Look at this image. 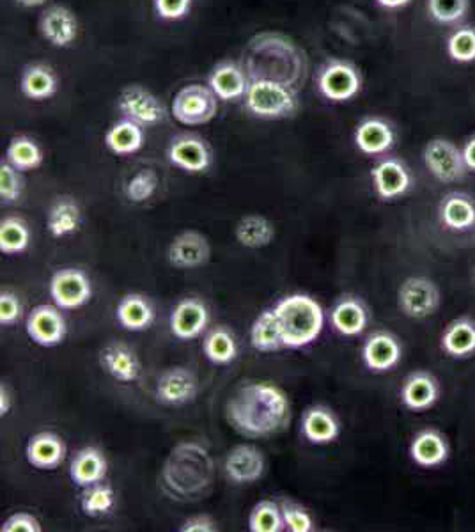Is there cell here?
I'll use <instances>...</instances> for the list:
<instances>
[{
	"mask_svg": "<svg viewBox=\"0 0 475 532\" xmlns=\"http://www.w3.org/2000/svg\"><path fill=\"white\" fill-rule=\"evenodd\" d=\"M227 423L247 439H266L286 430L291 423L289 399L268 382L242 385L227 401Z\"/></svg>",
	"mask_w": 475,
	"mask_h": 532,
	"instance_id": "obj_1",
	"label": "cell"
},
{
	"mask_svg": "<svg viewBox=\"0 0 475 532\" xmlns=\"http://www.w3.org/2000/svg\"><path fill=\"white\" fill-rule=\"evenodd\" d=\"M242 68L250 82L270 80L282 86L304 82L307 61L300 48L281 34H259L243 50Z\"/></svg>",
	"mask_w": 475,
	"mask_h": 532,
	"instance_id": "obj_2",
	"label": "cell"
},
{
	"mask_svg": "<svg viewBox=\"0 0 475 532\" xmlns=\"http://www.w3.org/2000/svg\"><path fill=\"white\" fill-rule=\"evenodd\" d=\"M162 479L172 495L199 499L213 486L215 463L206 447L197 442H181L167 456Z\"/></svg>",
	"mask_w": 475,
	"mask_h": 532,
	"instance_id": "obj_3",
	"label": "cell"
},
{
	"mask_svg": "<svg viewBox=\"0 0 475 532\" xmlns=\"http://www.w3.org/2000/svg\"><path fill=\"white\" fill-rule=\"evenodd\" d=\"M273 313L281 329L284 348L298 350L312 345L325 327V313L320 304L302 293L282 298Z\"/></svg>",
	"mask_w": 475,
	"mask_h": 532,
	"instance_id": "obj_4",
	"label": "cell"
},
{
	"mask_svg": "<svg viewBox=\"0 0 475 532\" xmlns=\"http://www.w3.org/2000/svg\"><path fill=\"white\" fill-rule=\"evenodd\" d=\"M245 103L249 112L261 119L291 118L298 109L295 91L270 80L250 82Z\"/></svg>",
	"mask_w": 475,
	"mask_h": 532,
	"instance_id": "obj_5",
	"label": "cell"
},
{
	"mask_svg": "<svg viewBox=\"0 0 475 532\" xmlns=\"http://www.w3.org/2000/svg\"><path fill=\"white\" fill-rule=\"evenodd\" d=\"M442 306V290L437 282L424 275H413L398 290V307L410 320H426Z\"/></svg>",
	"mask_w": 475,
	"mask_h": 532,
	"instance_id": "obj_6",
	"label": "cell"
},
{
	"mask_svg": "<svg viewBox=\"0 0 475 532\" xmlns=\"http://www.w3.org/2000/svg\"><path fill=\"white\" fill-rule=\"evenodd\" d=\"M217 98L219 96L211 91V87L190 84L180 89L174 96L172 116L178 119L181 125H206L219 112Z\"/></svg>",
	"mask_w": 475,
	"mask_h": 532,
	"instance_id": "obj_7",
	"label": "cell"
},
{
	"mask_svg": "<svg viewBox=\"0 0 475 532\" xmlns=\"http://www.w3.org/2000/svg\"><path fill=\"white\" fill-rule=\"evenodd\" d=\"M424 165L435 180L440 183H458L465 180L468 173L467 162L463 157V149L444 137L431 139L422 153Z\"/></svg>",
	"mask_w": 475,
	"mask_h": 532,
	"instance_id": "obj_8",
	"label": "cell"
},
{
	"mask_svg": "<svg viewBox=\"0 0 475 532\" xmlns=\"http://www.w3.org/2000/svg\"><path fill=\"white\" fill-rule=\"evenodd\" d=\"M442 384L437 376L426 369H417L406 376L399 389L403 407L415 414L428 412L442 399Z\"/></svg>",
	"mask_w": 475,
	"mask_h": 532,
	"instance_id": "obj_9",
	"label": "cell"
},
{
	"mask_svg": "<svg viewBox=\"0 0 475 532\" xmlns=\"http://www.w3.org/2000/svg\"><path fill=\"white\" fill-rule=\"evenodd\" d=\"M362 360L371 373L382 375L394 371L403 360V343L389 330H378L362 346Z\"/></svg>",
	"mask_w": 475,
	"mask_h": 532,
	"instance_id": "obj_10",
	"label": "cell"
},
{
	"mask_svg": "<svg viewBox=\"0 0 475 532\" xmlns=\"http://www.w3.org/2000/svg\"><path fill=\"white\" fill-rule=\"evenodd\" d=\"M320 93L330 102L343 103L360 93L362 79L353 64L330 61L318 77Z\"/></svg>",
	"mask_w": 475,
	"mask_h": 532,
	"instance_id": "obj_11",
	"label": "cell"
},
{
	"mask_svg": "<svg viewBox=\"0 0 475 532\" xmlns=\"http://www.w3.org/2000/svg\"><path fill=\"white\" fill-rule=\"evenodd\" d=\"M408 454L421 469H440L451 458V444L444 431L429 426L413 435Z\"/></svg>",
	"mask_w": 475,
	"mask_h": 532,
	"instance_id": "obj_12",
	"label": "cell"
},
{
	"mask_svg": "<svg viewBox=\"0 0 475 532\" xmlns=\"http://www.w3.org/2000/svg\"><path fill=\"white\" fill-rule=\"evenodd\" d=\"M117 107L126 119L141 126L158 125L164 121V103L142 86H128L119 94Z\"/></svg>",
	"mask_w": 475,
	"mask_h": 532,
	"instance_id": "obj_13",
	"label": "cell"
},
{
	"mask_svg": "<svg viewBox=\"0 0 475 532\" xmlns=\"http://www.w3.org/2000/svg\"><path fill=\"white\" fill-rule=\"evenodd\" d=\"M374 192L382 201H396L406 196L413 185L412 173L399 158L387 157L371 169Z\"/></svg>",
	"mask_w": 475,
	"mask_h": 532,
	"instance_id": "obj_14",
	"label": "cell"
},
{
	"mask_svg": "<svg viewBox=\"0 0 475 532\" xmlns=\"http://www.w3.org/2000/svg\"><path fill=\"white\" fill-rule=\"evenodd\" d=\"M50 295L59 309H78L86 306L93 295L91 282L77 268H64L55 272L50 281Z\"/></svg>",
	"mask_w": 475,
	"mask_h": 532,
	"instance_id": "obj_15",
	"label": "cell"
},
{
	"mask_svg": "<svg viewBox=\"0 0 475 532\" xmlns=\"http://www.w3.org/2000/svg\"><path fill=\"white\" fill-rule=\"evenodd\" d=\"M27 334L39 346L52 348L61 345L66 337V321L59 307L43 306L34 307L27 316Z\"/></svg>",
	"mask_w": 475,
	"mask_h": 532,
	"instance_id": "obj_16",
	"label": "cell"
},
{
	"mask_svg": "<svg viewBox=\"0 0 475 532\" xmlns=\"http://www.w3.org/2000/svg\"><path fill=\"white\" fill-rule=\"evenodd\" d=\"M199 385L194 373L187 368H171L164 371L156 382V398L164 405L181 407L197 398Z\"/></svg>",
	"mask_w": 475,
	"mask_h": 532,
	"instance_id": "obj_17",
	"label": "cell"
},
{
	"mask_svg": "<svg viewBox=\"0 0 475 532\" xmlns=\"http://www.w3.org/2000/svg\"><path fill=\"white\" fill-rule=\"evenodd\" d=\"M440 350L449 359L467 360L475 357V318L463 314L449 321L440 334Z\"/></svg>",
	"mask_w": 475,
	"mask_h": 532,
	"instance_id": "obj_18",
	"label": "cell"
},
{
	"mask_svg": "<svg viewBox=\"0 0 475 532\" xmlns=\"http://www.w3.org/2000/svg\"><path fill=\"white\" fill-rule=\"evenodd\" d=\"M438 220L452 233H468L475 229V197L467 192H451L438 204Z\"/></svg>",
	"mask_w": 475,
	"mask_h": 532,
	"instance_id": "obj_19",
	"label": "cell"
},
{
	"mask_svg": "<svg viewBox=\"0 0 475 532\" xmlns=\"http://www.w3.org/2000/svg\"><path fill=\"white\" fill-rule=\"evenodd\" d=\"M167 256L169 263L180 270L199 268L210 261V243L197 231H185L172 240Z\"/></svg>",
	"mask_w": 475,
	"mask_h": 532,
	"instance_id": "obj_20",
	"label": "cell"
},
{
	"mask_svg": "<svg viewBox=\"0 0 475 532\" xmlns=\"http://www.w3.org/2000/svg\"><path fill=\"white\" fill-rule=\"evenodd\" d=\"M265 456L254 446H236L231 453L227 454L226 469L227 478L236 485H250L265 474Z\"/></svg>",
	"mask_w": 475,
	"mask_h": 532,
	"instance_id": "obj_21",
	"label": "cell"
},
{
	"mask_svg": "<svg viewBox=\"0 0 475 532\" xmlns=\"http://www.w3.org/2000/svg\"><path fill=\"white\" fill-rule=\"evenodd\" d=\"M169 162L185 173H204L211 164L208 146L194 135H181L172 141Z\"/></svg>",
	"mask_w": 475,
	"mask_h": 532,
	"instance_id": "obj_22",
	"label": "cell"
},
{
	"mask_svg": "<svg viewBox=\"0 0 475 532\" xmlns=\"http://www.w3.org/2000/svg\"><path fill=\"white\" fill-rule=\"evenodd\" d=\"M39 29L43 38L54 47H70L78 36L77 16L64 6H52L41 15Z\"/></svg>",
	"mask_w": 475,
	"mask_h": 532,
	"instance_id": "obj_23",
	"label": "cell"
},
{
	"mask_svg": "<svg viewBox=\"0 0 475 532\" xmlns=\"http://www.w3.org/2000/svg\"><path fill=\"white\" fill-rule=\"evenodd\" d=\"M355 144L367 157L385 155L396 144V132L383 119H364L355 130Z\"/></svg>",
	"mask_w": 475,
	"mask_h": 532,
	"instance_id": "obj_24",
	"label": "cell"
},
{
	"mask_svg": "<svg viewBox=\"0 0 475 532\" xmlns=\"http://www.w3.org/2000/svg\"><path fill=\"white\" fill-rule=\"evenodd\" d=\"M369 309L366 304L357 297L341 298L337 304H335L332 313H330V321H332V327H334L341 336L357 337L369 327Z\"/></svg>",
	"mask_w": 475,
	"mask_h": 532,
	"instance_id": "obj_25",
	"label": "cell"
},
{
	"mask_svg": "<svg viewBox=\"0 0 475 532\" xmlns=\"http://www.w3.org/2000/svg\"><path fill=\"white\" fill-rule=\"evenodd\" d=\"M208 320H210V316H208V309L203 302L194 300V298L181 300L171 314L172 334L181 341H190V339H195V337L203 334Z\"/></svg>",
	"mask_w": 475,
	"mask_h": 532,
	"instance_id": "obj_26",
	"label": "cell"
},
{
	"mask_svg": "<svg viewBox=\"0 0 475 532\" xmlns=\"http://www.w3.org/2000/svg\"><path fill=\"white\" fill-rule=\"evenodd\" d=\"M27 462L39 470H54L66 458V446L59 435L52 431H41L29 439L25 447Z\"/></svg>",
	"mask_w": 475,
	"mask_h": 532,
	"instance_id": "obj_27",
	"label": "cell"
},
{
	"mask_svg": "<svg viewBox=\"0 0 475 532\" xmlns=\"http://www.w3.org/2000/svg\"><path fill=\"white\" fill-rule=\"evenodd\" d=\"M100 364L117 382L132 384L141 375V362L130 346L110 343L100 352Z\"/></svg>",
	"mask_w": 475,
	"mask_h": 532,
	"instance_id": "obj_28",
	"label": "cell"
},
{
	"mask_svg": "<svg viewBox=\"0 0 475 532\" xmlns=\"http://www.w3.org/2000/svg\"><path fill=\"white\" fill-rule=\"evenodd\" d=\"M208 82H210L211 91L224 102L242 98L247 94L250 86V80L247 79L242 66L234 63H220L219 66H215Z\"/></svg>",
	"mask_w": 475,
	"mask_h": 532,
	"instance_id": "obj_29",
	"label": "cell"
},
{
	"mask_svg": "<svg viewBox=\"0 0 475 532\" xmlns=\"http://www.w3.org/2000/svg\"><path fill=\"white\" fill-rule=\"evenodd\" d=\"M107 460L100 449L84 447L71 460L70 476L78 486H93L102 483L107 476Z\"/></svg>",
	"mask_w": 475,
	"mask_h": 532,
	"instance_id": "obj_30",
	"label": "cell"
},
{
	"mask_svg": "<svg viewBox=\"0 0 475 532\" xmlns=\"http://www.w3.org/2000/svg\"><path fill=\"white\" fill-rule=\"evenodd\" d=\"M302 431H304L305 439L312 444L325 446L339 439L341 424L332 410L325 407H312L302 417Z\"/></svg>",
	"mask_w": 475,
	"mask_h": 532,
	"instance_id": "obj_31",
	"label": "cell"
},
{
	"mask_svg": "<svg viewBox=\"0 0 475 532\" xmlns=\"http://www.w3.org/2000/svg\"><path fill=\"white\" fill-rule=\"evenodd\" d=\"M116 316L123 329L130 330V332H142V330L149 329L155 313L146 298L137 293H130L119 300Z\"/></svg>",
	"mask_w": 475,
	"mask_h": 532,
	"instance_id": "obj_32",
	"label": "cell"
},
{
	"mask_svg": "<svg viewBox=\"0 0 475 532\" xmlns=\"http://www.w3.org/2000/svg\"><path fill=\"white\" fill-rule=\"evenodd\" d=\"M20 89L29 100H47L57 93V77L47 64H29L22 73Z\"/></svg>",
	"mask_w": 475,
	"mask_h": 532,
	"instance_id": "obj_33",
	"label": "cell"
},
{
	"mask_svg": "<svg viewBox=\"0 0 475 532\" xmlns=\"http://www.w3.org/2000/svg\"><path fill=\"white\" fill-rule=\"evenodd\" d=\"M82 222L80 206L71 197H59L48 213L47 227L50 235L54 238H64V236L77 233Z\"/></svg>",
	"mask_w": 475,
	"mask_h": 532,
	"instance_id": "obj_34",
	"label": "cell"
},
{
	"mask_svg": "<svg viewBox=\"0 0 475 532\" xmlns=\"http://www.w3.org/2000/svg\"><path fill=\"white\" fill-rule=\"evenodd\" d=\"M142 144H144L142 126L133 123L130 119L110 126L109 132L105 133V146L114 155H121V157L133 155L142 148Z\"/></svg>",
	"mask_w": 475,
	"mask_h": 532,
	"instance_id": "obj_35",
	"label": "cell"
},
{
	"mask_svg": "<svg viewBox=\"0 0 475 532\" xmlns=\"http://www.w3.org/2000/svg\"><path fill=\"white\" fill-rule=\"evenodd\" d=\"M234 235L243 247L263 249L273 242L275 227L270 220L261 217V215H247L238 222Z\"/></svg>",
	"mask_w": 475,
	"mask_h": 532,
	"instance_id": "obj_36",
	"label": "cell"
},
{
	"mask_svg": "<svg viewBox=\"0 0 475 532\" xmlns=\"http://www.w3.org/2000/svg\"><path fill=\"white\" fill-rule=\"evenodd\" d=\"M250 343L257 352L263 353L277 352V350L284 348L281 329H279V323H277L273 309L263 311L252 323Z\"/></svg>",
	"mask_w": 475,
	"mask_h": 532,
	"instance_id": "obj_37",
	"label": "cell"
},
{
	"mask_svg": "<svg viewBox=\"0 0 475 532\" xmlns=\"http://www.w3.org/2000/svg\"><path fill=\"white\" fill-rule=\"evenodd\" d=\"M204 355L213 364H229L238 357V346L234 341L233 334L229 330L217 327L211 330L203 343Z\"/></svg>",
	"mask_w": 475,
	"mask_h": 532,
	"instance_id": "obj_38",
	"label": "cell"
},
{
	"mask_svg": "<svg viewBox=\"0 0 475 532\" xmlns=\"http://www.w3.org/2000/svg\"><path fill=\"white\" fill-rule=\"evenodd\" d=\"M31 243V233L24 220L9 217L0 222V252L15 256L27 251Z\"/></svg>",
	"mask_w": 475,
	"mask_h": 532,
	"instance_id": "obj_39",
	"label": "cell"
},
{
	"mask_svg": "<svg viewBox=\"0 0 475 532\" xmlns=\"http://www.w3.org/2000/svg\"><path fill=\"white\" fill-rule=\"evenodd\" d=\"M6 157H8L9 164L18 171H32L43 164V153H41L38 144L25 135L15 137L13 141L9 142Z\"/></svg>",
	"mask_w": 475,
	"mask_h": 532,
	"instance_id": "obj_40",
	"label": "cell"
},
{
	"mask_svg": "<svg viewBox=\"0 0 475 532\" xmlns=\"http://www.w3.org/2000/svg\"><path fill=\"white\" fill-rule=\"evenodd\" d=\"M252 532H281L286 529L282 509L272 501H261L254 506L249 517Z\"/></svg>",
	"mask_w": 475,
	"mask_h": 532,
	"instance_id": "obj_41",
	"label": "cell"
},
{
	"mask_svg": "<svg viewBox=\"0 0 475 532\" xmlns=\"http://www.w3.org/2000/svg\"><path fill=\"white\" fill-rule=\"evenodd\" d=\"M116 504V495L110 486L98 485L87 486L86 492L82 495V511L86 513L87 517H103L107 515L110 509L114 508Z\"/></svg>",
	"mask_w": 475,
	"mask_h": 532,
	"instance_id": "obj_42",
	"label": "cell"
},
{
	"mask_svg": "<svg viewBox=\"0 0 475 532\" xmlns=\"http://www.w3.org/2000/svg\"><path fill=\"white\" fill-rule=\"evenodd\" d=\"M447 54L454 63L468 64L475 61V27H460L447 40Z\"/></svg>",
	"mask_w": 475,
	"mask_h": 532,
	"instance_id": "obj_43",
	"label": "cell"
},
{
	"mask_svg": "<svg viewBox=\"0 0 475 532\" xmlns=\"http://www.w3.org/2000/svg\"><path fill=\"white\" fill-rule=\"evenodd\" d=\"M426 8L438 24H458L467 16L470 0H428Z\"/></svg>",
	"mask_w": 475,
	"mask_h": 532,
	"instance_id": "obj_44",
	"label": "cell"
},
{
	"mask_svg": "<svg viewBox=\"0 0 475 532\" xmlns=\"http://www.w3.org/2000/svg\"><path fill=\"white\" fill-rule=\"evenodd\" d=\"M158 188V176L151 169H142L133 174L125 187V194L132 203H146Z\"/></svg>",
	"mask_w": 475,
	"mask_h": 532,
	"instance_id": "obj_45",
	"label": "cell"
},
{
	"mask_svg": "<svg viewBox=\"0 0 475 532\" xmlns=\"http://www.w3.org/2000/svg\"><path fill=\"white\" fill-rule=\"evenodd\" d=\"M22 178L9 162H2L0 165V199L4 203H15L22 196Z\"/></svg>",
	"mask_w": 475,
	"mask_h": 532,
	"instance_id": "obj_46",
	"label": "cell"
},
{
	"mask_svg": "<svg viewBox=\"0 0 475 532\" xmlns=\"http://www.w3.org/2000/svg\"><path fill=\"white\" fill-rule=\"evenodd\" d=\"M282 517L286 529L291 532H312L314 531V520L302 506L295 502H282Z\"/></svg>",
	"mask_w": 475,
	"mask_h": 532,
	"instance_id": "obj_47",
	"label": "cell"
},
{
	"mask_svg": "<svg viewBox=\"0 0 475 532\" xmlns=\"http://www.w3.org/2000/svg\"><path fill=\"white\" fill-rule=\"evenodd\" d=\"M22 316V302L11 291L0 293V325L9 327L15 325L16 320Z\"/></svg>",
	"mask_w": 475,
	"mask_h": 532,
	"instance_id": "obj_48",
	"label": "cell"
},
{
	"mask_svg": "<svg viewBox=\"0 0 475 532\" xmlns=\"http://www.w3.org/2000/svg\"><path fill=\"white\" fill-rule=\"evenodd\" d=\"M192 0H155L156 13L164 20H180L188 15Z\"/></svg>",
	"mask_w": 475,
	"mask_h": 532,
	"instance_id": "obj_49",
	"label": "cell"
},
{
	"mask_svg": "<svg viewBox=\"0 0 475 532\" xmlns=\"http://www.w3.org/2000/svg\"><path fill=\"white\" fill-rule=\"evenodd\" d=\"M2 532H41L38 518L31 513H15L0 527Z\"/></svg>",
	"mask_w": 475,
	"mask_h": 532,
	"instance_id": "obj_50",
	"label": "cell"
},
{
	"mask_svg": "<svg viewBox=\"0 0 475 532\" xmlns=\"http://www.w3.org/2000/svg\"><path fill=\"white\" fill-rule=\"evenodd\" d=\"M181 532H215L217 524L211 520L208 515H197V517L188 518L185 524L180 527Z\"/></svg>",
	"mask_w": 475,
	"mask_h": 532,
	"instance_id": "obj_51",
	"label": "cell"
},
{
	"mask_svg": "<svg viewBox=\"0 0 475 532\" xmlns=\"http://www.w3.org/2000/svg\"><path fill=\"white\" fill-rule=\"evenodd\" d=\"M463 157L467 162L468 171H474L475 173V135H472L465 146H463Z\"/></svg>",
	"mask_w": 475,
	"mask_h": 532,
	"instance_id": "obj_52",
	"label": "cell"
},
{
	"mask_svg": "<svg viewBox=\"0 0 475 532\" xmlns=\"http://www.w3.org/2000/svg\"><path fill=\"white\" fill-rule=\"evenodd\" d=\"M9 410H11V394H9L8 387L2 384L0 387V415L2 417L8 415Z\"/></svg>",
	"mask_w": 475,
	"mask_h": 532,
	"instance_id": "obj_53",
	"label": "cell"
},
{
	"mask_svg": "<svg viewBox=\"0 0 475 532\" xmlns=\"http://www.w3.org/2000/svg\"><path fill=\"white\" fill-rule=\"evenodd\" d=\"M412 0H376L378 6H382L385 9H401L408 6Z\"/></svg>",
	"mask_w": 475,
	"mask_h": 532,
	"instance_id": "obj_54",
	"label": "cell"
},
{
	"mask_svg": "<svg viewBox=\"0 0 475 532\" xmlns=\"http://www.w3.org/2000/svg\"><path fill=\"white\" fill-rule=\"evenodd\" d=\"M16 2L24 8H38V6H43L47 0H16Z\"/></svg>",
	"mask_w": 475,
	"mask_h": 532,
	"instance_id": "obj_55",
	"label": "cell"
}]
</instances>
